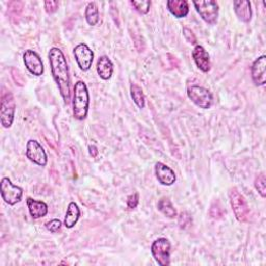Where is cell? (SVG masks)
<instances>
[{"label":"cell","mask_w":266,"mask_h":266,"mask_svg":"<svg viewBox=\"0 0 266 266\" xmlns=\"http://www.w3.org/2000/svg\"><path fill=\"white\" fill-rule=\"evenodd\" d=\"M88 149H90V154H91V156H92V157H97V155H98V153H99V151H98L97 147L95 146V145H92V146H90Z\"/></svg>","instance_id":"cell-30"},{"label":"cell","mask_w":266,"mask_h":266,"mask_svg":"<svg viewBox=\"0 0 266 266\" xmlns=\"http://www.w3.org/2000/svg\"><path fill=\"white\" fill-rule=\"evenodd\" d=\"M139 204V195L138 194H133L131 196L128 197V200H127V205H128V208L129 209H135L137 208Z\"/></svg>","instance_id":"cell-29"},{"label":"cell","mask_w":266,"mask_h":266,"mask_svg":"<svg viewBox=\"0 0 266 266\" xmlns=\"http://www.w3.org/2000/svg\"><path fill=\"white\" fill-rule=\"evenodd\" d=\"M193 58L195 60L198 68L203 72H208L210 70V56L204 47L197 45L193 50Z\"/></svg>","instance_id":"cell-14"},{"label":"cell","mask_w":266,"mask_h":266,"mask_svg":"<svg viewBox=\"0 0 266 266\" xmlns=\"http://www.w3.org/2000/svg\"><path fill=\"white\" fill-rule=\"evenodd\" d=\"M155 173L158 181L163 185H173L176 181V175L174 170L163 164L162 162H157L155 165Z\"/></svg>","instance_id":"cell-13"},{"label":"cell","mask_w":266,"mask_h":266,"mask_svg":"<svg viewBox=\"0 0 266 266\" xmlns=\"http://www.w3.org/2000/svg\"><path fill=\"white\" fill-rule=\"evenodd\" d=\"M255 186L258 189L259 194L265 198L266 197V180H265V176L263 174L259 175L255 181Z\"/></svg>","instance_id":"cell-23"},{"label":"cell","mask_w":266,"mask_h":266,"mask_svg":"<svg viewBox=\"0 0 266 266\" xmlns=\"http://www.w3.org/2000/svg\"><path fill=\"white\" fill-rule=\"evenodd\" d=\"M158 210L163 213L166 217L168 218H174L176 215H177V211L176 209L174 208L173 204L170 203V201L168 199H161L159 202H158Z\"/></svg>","instance_id":"cell-20"},{"label":"cell","mask_w":266,"mask_h":266,"mask_svg":"<svg viewBox=\"0 0 266 266\" xmlns=\"http://www.w3.org/2000/svg\"><path fill=\"white\" fill-rule=\"evenodd\" d=\"M85 19L86 22L94 26L99 21V11L95 3H90L85 9Z\"/></svg>","instance_id":"cell-21"},{"label":"cell","mask_w":266,"mask_h":266,"mask_svg":"<svg viewBox=\"0 0 266 266\" xmlns=\"http://www.w3.org/2000/svg\"><path fill=\"white\" fill-rule=\"evenodd\" d=\"M266 56L262 55L252 66V78L256 85H264L266 82Z\"/></svg>","instance_id":"cell-12"},{"label":"cell","mask_w":266,"mask_h":266,"mask_svg":"<svg viewBox=\"0 0 266 266\" xmlns=\"http://www.w3.org/2000/svg\"><path fill=\"white\" fill-rule=\"evenodd\" d=\"M152 255L161 266L170 264V243L166 238H158L151 246Z\"/></svg>","instance_id":"cell-6"},{"label":"cell","mask_w":266,"mask_h":266,"mask_svg":"<svg viewBox=\"0 0 266 266\" xmlns=\"http://www.w3.org/2000/svg\"><path fill=\"white\" fill-rule=\"evenodd\" d=\"M167 8L169 12L176 18L186 17L189 12L188 4L187 2H185V0H168Z\"/></svg>","instance_id":"cell-17"},{"label":"cell","mask_w":266,"mask_h":266,"mask_svg":"<svg viewBox=\"0 0 266 266\" xmlns=\"http://www.w3.org/2000/svg\"><path fill=\"white\" fill-rule=\"evenodd\" d=\"M74 55L76 62L82 71H87L91 69L94 61V52L85 44H79L74 49Z\"/></svg>","instance_id":"cell-10"},{"label":"cell","mask_w":266,"mask_h":266,"mask_svg":"<svg viewBox=\"0 0 266 266\" xmlns=\"http://www.w3.org/2000/svg\"><path fill=\"white\" fill-rule=\"evenodd\" d=\"M90 105V95L84 82L78 81L74 85L73 113L75 119L82 121L86 118Z\"/></svg>","instance_id":"cell-2"},{"label":"cell","mask_w":266,"mask_h":266,"mask_svg":"<svg viewBox=\"0 0 266 266\" xmlns=\"http://www.w3.org/2000/svg\"><path fill=\"white\" fill-rule=\"evenodd\" d=\"M234 11L237 17L242 22H250L252 19V8L251 3L248 0H239L234 2Z\"/></svg>","instance_id":"cell-15"},{"label":"cell","mask_w":266,"mask_h":266,"mask_svg":"<svg viewBox=\"0 0 266 266\" xmlns=\"http://www.w3.org/2000/svg\"><path fill=\"white\" fill-rule=\"evenodd\" d=\"M230 201H231V206L233 209V212L237 218L238 221H246L250 215V209L246 204L245 199L243 198L242 195L239 194L236 188L231 189L230 192Z\"/></svg>","instance_id":"cell-5"},{"label":"cell","mask_w":266,"mask_h":266,"mask_svg":"<svg viewBox=\"0 0 266 266\" xmlns=\"http://www.w3.org/2000/svg\"><path fill=\"white\" fill-rule=\"evenodd\" d=\"M23 196V189L14 185L12 181L5 177L2 180V197L9 205H15L21 201Z\"/></svg>","instance_id":"cell-8"},{"label":"cell","mask_w":266,"mask_h":266,"mask_svg":"<svg viewBox=\"0 0 266 266\" xmlns=\"http://www.w3.org/2000/svg\"><path fill=\"white\" fill-rule=\"evenodd\" d=\"M131 91V97L135 101V103L140 107V108H144L145 107V96H144V93L143 90L138 85V84H131L130 87Z\"/></svg>","instance_id":"cell-22"},{"label":"cell","mask_w":266,"mask_h":266,"mask_svg":"<svg viewBox=\"0 0 266 266\" xmlns=\"http://www.w3.org/2000/svg\"><path fill=\"white\" fill-rule=\"evenodd\" d=\"M23 59L27 70L31 74L35 76H41L43 74L44 72L43 62L40 58V55L36 52H34L33 50H27L23 55Z\"/></svg>","instance_id":"cell-11"},{"label":"cell","mask_w":266,"mask_h":266,"mask_svg":"<svg viewBox=\"0 0 266 266\" xmlns=\"http://www.w3.org/2000/svg\"><path fill=\"white\" fill-rule=\"evenodd\" d=\"M192 216L186 212H182L179 216V227L181 229H187L192 225Z\"/></svg>","instance_id":"cell-25"},{"label":"cell","mask_w":266,"mask_h":266,"mask_svg":"<svg viewBox=\"0 0 266 266\" xmlns=\"http://www.w3.org/2000/svg\"><path fill=\"white\" fill-rule=\"evenodd\" d=\"M45 9L48 14H52L56 12L59 9V2H53V0H48V2H45Z\"/></svg>","instance_id":"cell-28"},{"label":"cell","mask_w":266,"mask_h":266,"mask_svg":"<svg viewBox=\"0 0 266 266\" xmlns=\"http://www.w3.org/2000/svg\"><path fill=\"white\" fill-rule=\"evenodd\" d=\"M194 5L201 15L203 20L208 24H215L218 17V5L213 0H206V2H194Z\"/></svg>","instance_id":"cell-4"},{"label":"cell","mask_w":266,"mask_h":266,"mask_svg":"<svg viewBox=\"0 0 266 266\" xmlns=\"http://www.w3.org/2000/svg\"><path fill=\"white\" fill-rule=\"evenodd\" d=\"M26 156L33 163L45 166L47 164V155L43 147L39 142L34 140H30L26 146Z\"/></svg>","instance_id":"cell-9"},{"label":"cell","mask_w":266,"mask_h":266,"mask_svg":"<svg viewBox=\"0 0 266 266\" xmlns=\"http://www.w3.org/2000/svg\"><path fill=\"white\" fill-rule=\"evenodd\" d=\"M79 217H80V210L77 204H75L74 202L70 203L65 217V226L69 228V229H71V228H73L76 224H77Z\"/></svg>","instance_id":"cell-19"},{"label":"cell","mask_w":266,"mask_h":266,"mask_svg":"<svg viewBox=\"0 0 266 266\" xmlns=\"http://www.w3.org/2000/svg\"><path fill=\"white\" fill-rule=\"evenodd\" d=\"M62 227V221L60 219H52L46 224V228L51 233H56Z\"/></svg>","instance_id":"cell-26"},{"label":"cell","mask_w":266,"mask_h":266,"mask_svg":"<svg viewBox=\"0 0 266 266\" xmlns=\"http://www.w3.org/2000/svg\"><path fill=\"white\" fill-rule=\"evenodd\" d=\"M27 206H28V210L30 215L34 218H41L47 215L48 213V206L41 201H36L31 198L27 199Z\"/></svg>","instance_id":"cell-16"},{"label":"cell","mask_w":266,"mask_h":266,"mask_svg":"<svg viewBox=\"0 0 266 266\" xmlns=\"http://www.w3.org/2000/svg\"><path fill=\"white\" fill-rule=\"evenodd\" d=\"M183 34H184L185 40H186L188 43H191V44H196V43H197L196 36H195L194 32H193L191 29H188V28L184 27V28H183Z\"/></svg>","instance_id":"cell-27"},{"label":"cell","mask_w":266,"mask_h":266,"mask_svg":"<svg viewBox=\"0 0 266 266\" xmlns=\"http://www.w3.org/2000/svg\"><path fill=\"white\" fill-rule=\"evenodd\" d=\"M131 5L136 8V10L141 14H147L150 10L151 2H137V0H132Z\"/></svg>","instance_id":"cell-24"},{"label":"cell","mask_w":266,"mask_h":266,"mask_svg":"<svg viewBox=\"0 0 266 266\" xmlns=\"http://www.w3.org/2000/svg\"><path fill=\"white\" fill-rule=\"evenodd\" d=\"M97 72L100 77L104 80H108L113 72V65L107 56L103 55L98 60L97 63Z\"/></svg>","instance_id":"cell-18"},{"label":"cell","mask_w":266,"mask_h":266,"mask_svg":"<svg viewBox=\"0 0 266 266\" xmlns=\"http://www.w3.org/2000/svg\"><path fill=\"white\" fill-rule=\"evenodd\" d=\"M187 96L197 106L208 109L213 104V96L210 91L199 85H192L187 90Z\"/></svg>","instance_id":"cell-3"},{"label":"cell","mask_w":266,"mask_h":266,"mask_svg":"<svg viewBox=\"0 0 266 266\" xmlns=\"http://www.w3.org/2000/svg\"><path fill=\"white\" fill-rule=\"evenodd\" d=\"M16 110V102L13 94L6 92L2 97V124L4 128H10L13 124Z\"/></svg>","instance_id":"cell-7"},{"label":"cell","mask_w":266,"mask_h":266,"mask_svg":"<svg viewBox=\"0 0 266 266\" xmlns=\"http://www.w3.org/2000/svg\"><path fill=\"white\" fill-rule=\"evenodd\" d=\"M49 62L53 78L58 84L65 103H70V77L68 64L64 53L59 48H51L49 51Z\"/></svg>","instance_id":"cell-1"}]
</instances>
